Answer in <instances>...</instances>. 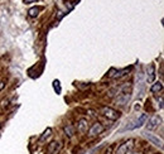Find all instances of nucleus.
Segmentation results:
<instances>
[{"instance_id": "dca6fc26", "label": "nucleus", "mask_w": 164, "mask_h": 154, "mask_svg": "<svg viewBox=\"0 0 164 154\" xmlns=\"http://www.w3.org/2000/svg\"><path fill=\"white\" fill-rule=\"evenodd\" d=\"M25 4H32V3H36L37 0H24Z\"/></svg>"}, {"instance_id": "39448f33", "label": "nucleus", "mask_w": 164, "mask_h": 154, "mask_svg": "<svg viewBox=\"0 0 164 154\" xmlns=\"http://www.w3.org/2000/svg\"><path fill=\"white\" fill-rule=\"evenodd\" d=\"M129 71H130V68H124V70H120V71H116L113 68L109 73V77H111V79H120L123 76H126L129 73Z\"/></svg>"}, {"instance_id": "6e6552de", "label": "nucleus", "mask_w": 164, "mask_h": 154, "mask_svg": "<svg viewBox=\"0 0 164 154\" xmlns=\"http://www.w3.org/2000/svg\"><path fill=\"white\" fill-rule=\"evenodd\" d=\"M144 135H145V138L148 140H150L154 145H157V147H159V148H163V142H162V139L158 138V136H155L153 134H149V133H145Z\"/></svg>"}, {"instance_id": "423d86ee", "label": "nucleus", "mask_w": 164, "mask_h": 154, "mask_svg": "<svg viewBox=\"0 0 164 154\" xmlns=\"http://www.w3.org/2000/svg\"><path fill=\"white\" fill-rule=\"evenodd\" d=\"M61 148H62V144H61V143H58V142H52V143L48 144L47 152H48V154H57Z\"/></svg>"}, {"instance_id": "7ed1b4c3", "label": "nucleus", "mask_w": 164, "mask_h": 154, "mask_svg": "<svg viewBox=\"0 0 164 154\" xmlns=\"http://www.w3.org/2000/svg\"><path fill=\"white\" fill-rule=\"evenodd\" d=\"M103 130H105V128L102 126V124H100V123H95V124L90 128L89 135H90V136H96V135L101 134Z\"/></svg>"}, {"instance_id": "9b49d317", "label": "nucleus", "mask_w": 164, "mask_h": 154, "mask_svg": "<svg viewBox=\"0 0 164 154\" xmlns=\"http://www.w3.org/2000/svg\"><path fill=\"white\" fill-rule=\"evenodd\" d=\"M39 8H37V6H34V8H30V9L28 10V15L30 16V18H36V16L39 14Z\"/></svg>"}, {"instance_id": "20e7f679", "label": "nucleus", "mask_w": 164, "mask_h": 154, "mask_svg": "<svg viewBox=\"0 0 164 154\" xmlns=\"http://www.w3.org/2000/svg\"><path fill=\"white\" fill-rule=\"evenodd\" d=\"M133 143H134V140L130 139V140H127L126 143L121 144V145H120V147L117 148L116 154H127V152L133 148Z\"/></svg>"}, {"instance_id": "0eeeda50", "label": "nucleus", "mask_w": 164, "mask_h": 154, "mask_svg": "<svg viewBox=\"0 0 164 154\" xmlns=\"http://www.w3.org/2000/svg\"><path fill=\"white\" fill-rule=\"evenodd\" d=\"M146 120H148V114H141L139 116V119L135 121V124H133L130 128H129V129L133 130V129H136V128H140V126H143L146 123Z\"/></svg>"}, {"instance_id": "ddd939ff", "label": "nucleus", "mask_w": 164, "mask_h": 154, "mask_svg": "<svg viewBox=\"0 0 164 154\" xmlns=\"http://www.w3.org/2000/svg\"><path fill=\"white\" fill-rule=\"evenodd\" d=\"M51 135H52V129L51 128H47V129L44 130V133H43V135L40 136V142H44L47 138H49Z\"/></svg>"}, {"instance_id": "f257e3e1", "label": "nucleus", "mask_w": 164, "mask_h": 154, "mask_svg": "<svg viewBox=\"0 0 164 154\" xmlns=\"http://www.w3.org/2000/svg\"><path fill=\"white\" fill-rule=\"evenodd\" d=\"M101 114L105 117L110 119V120H117V119L120 117V113L116 111V110H114L113 107H102L101 109Z\"/></svg>"}, {"instance_id": "4468645a", "label": "nucleus", "mask_w": 164, "mask_h": 154, "mask_svg": "<svg viewBox=\"0 0 164 154\" xmlns=\"http://www.w3.org/2000/svg\"><path fill=\"white\" fill-rule=\"evenodd\" d=\"M61 82H59L58 80H54L53 81V89H54V91L57 92V93H61V91H62V89H61V85H59Z\"/></svg>"}, {"instance_id": "f3484780", "label": "nucleus", "mask_w": 164, "mask_h": 154, "mask_svg": "<svg viewBox=\"0 0 164 154\" xmlns=\"http://www.w3.org/2000/svg\"><path fill=\"white\" fill-rule=\"evenodd\" d=\"M4 85H5V82H4V81L0 82V91H2V90L4 89Z\"/></svg>"}, {"instance_id": "1a4fd4ad", "label": "nucleus", "mask_w": 164, "mask_h": 154, "mask_svg": "<svg viewBox=\"0 0 164 154\" xmlns=\"http://www.w3.org/2000/svg\"><path fill=\"white\" fill-rule=\"evenodd\" d=\"M87 128H89V123L86 119H81L79 121V125H77V129H79L80 133H86L87 131Z\"/></svg>"}, {"instance_id": "9d476101", "label": "nucleus", "mask_w": 164, "mask_h": 154, "mask_svg": "<svg viewBox=\"0 0 164 154\" xmlns=\"http://www.w3.org/2000/svg\"><path fill=\"white\" fill-rule=\"evenodd\" d=\"M155 80V66L152 63L149 66V77H148V81L149 82H154Z\"/></svg>"}, {"instance_id": "2eb2a0df", "label": "nucleus", "mask_w": 164, "mask_h": 154, "mask_svg": "<svg viewBox=\"0 0 164 154\" xmlns=\"http://www.w3.org/2000/svg\"><path fill=\"white\" fill-rule=\"evenodd\" d=\"M65 130H66V133H68V135H70V136L73 134V131H72V128H71V126H66V128H65Z\"/></svg>"}, {"instance_id": "f03ea898", "label": "nucleus", "mask_w": 164, "mask_h": 154, "mask_svg": "<svg viewBox=\"0 0 164 154\" xmlns=\"http://www.w3.org/2000/svg\"><path fill=\"white\" fill-rule=\"evenodd\" d=\"M160 124H162V117L158 116V115H155L148 121V124H146V129L148 130H154V129H157Z\"/></svg>"}, {"instance_id": "f8f14e48", "label": "nucleus", "mask_w": 164, "mask_h": 154, "mask_svg": "<svg viewBox=\"0 0 164 154\" xmlns=\"http://www.w3.org/2000/svg\"><path fill=\"white\" fill-rule=\"evenodd\" d=\"M163 90V83L162 82H155L152 86V92H159Z\"/></svg>"}]
</instances>
